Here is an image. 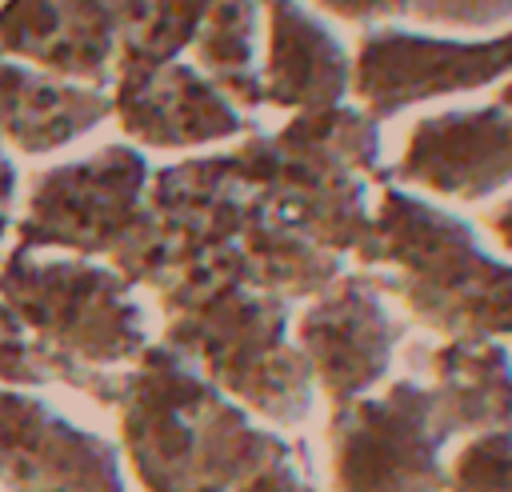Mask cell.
I'll return each instance as SVG.
<instances>
[{
    "label": "cell",
    "instance_id": "cell-1",
    "mask_svg": "<svg viewBox=\"0 0 512 492\" xmlns=\"http://www.w3.org/2000/svg\"><path fill=\"white\" fill-rule=\"evenodd\" d=\"M164 344L200 368L256 420L300 428L316 408V376L288 336V300L248 284L240 244L160 292Z\"/></svg>",
    "mask_w": 512,
    "mask_h": 492
},
{
    "label": "cell",
    "instance_id": "cell-2",
    "mask_svg": "<svg viewBox=\"0 0 512 492\" xmlns=\"http://www.w3.org/2000/svg\"><path fill=\"white\" fill-rule=\"evenodd\" d=\"M120 400L128 460L144 492H236L292 444L168 344L140 356Z\"/></svg>",
    "mask_w": 512,
    "mask_h": 492
},
{
    "label": "cell",
    "instance_id": "cell-3",
    "mask_svg": "<svg viewBox=\"0 0 512 492\" xmlns=\"http://www.w3.org/2000/svg\"><path fill=\"white\" fill-rule=\"evenodd\" d=\"M380 292L444 340L512 336V260L480 244L472 220L400 184L380 188L372 236L356 252Z\"/></svg>",
    "mask_w": 512,
    "mask_h": 492
},
{
    "label": "cell",
    "instance_id": "cell-4",
    "mask_svg": "<svg viewBox=\"0 0 512 492\" xmlns=\"http://www.w3.org/2000/svg\"><path fill=\"white\" fill-rule=\"evenodd\" d=\"M232 160L252 192L316 244L356 256L372 236L368 180L392 184L380 164V120L356 104L296 112L280 132H248Z\"/></svg>",
    "mask_w": 512,
    "mask_h": 492
},
{
    "label": "cell",
    "instance_id": "cell-5",
    "mask_svg": "<svg viewBox=\"0 0 512 492\" xmlns=\"http://www.w3.org/2000/svg\"><path fill=\"white\" fill-rule=\"evenodd\" d=\"M332 492H448V432L432 384L408 376L328 412Z\"/></svg>",
    "mask_w": 512,
    "mask_h": 492
},
{
    "label": "cell",
    "instance_id": "cell-6",
    "mask_svg": "<svg viewBox=\"0 0 512 492\" xmlns=\"http://www.w3.org/2000/svg\"><path fill=\"white\" fill-rule=\"evenodd\" d=\"M252 200L256 192L240 176L232 152L156 172L148 188V240L128 280H144L160 292L172 288L192 268L240 244Z\"/></svg>",
    "mask_w": 512,
    "mask_h": 492
},
{
    "label": "cell",
    "instance_id": "cell-7",
    "mask_svg": "<svg viewBox=\"0 0 512 492\" xmlns=\"http://www.w3.org/2000/svg\"><path fill=\"white\" fill-rule=\"evenodd\" d=\"M512 72V32L492 40H444L400 28H368L352 60V96L372 120L408 104L496 84Z\"/></svg>",
    "mask_w": 512,
    "mask_h": 492
},
{
    "label": "cell",
    "instance_id": "cell-8",
    "mask_svg": "<svg viewBox=\"0 0 512 492\" xmlns=\"http://www.w3.org/2000/svg\"><path fill=\"white\" fill-rule=\"evenodd\" d=\"M404 332L408 324L392 316L372 272L356 268L304 304L292 340L312 364L316 392H324L332 408H344L372 396V388L388 376Z\"/></svg>",
    "mask_w": 512,
    "mask_h": 492
},
{
    "label": "cell",
    "instance_id": "cell-9",
    "mask_svg": "<svg viewBox=\"0 0 512 492\" xmlns=\"http://www.w3.org/2000/svg\"><path fill=\"white\" fill-rule=\"evenodd\" d=\"M392 184L476 204L512 184V108H448L412 124Z\"/></svg>",
    "mask_w": 512,
    "mask_h": 492
},
{
    "label": "cell",
    "instance_id": "cell-10",
    "mask_svg": "<svg viewBox=\"0 0 512 492\" xmlns=\"http://www.w3.org/2000/svg\"><path fill=\"white\" fill-rule=\"evenodd\" d=\"M120 112L132 136L160 148H192L248 136L244 112L200 68L176 60L148 72H124Z\"/></svg>",
    "mask_w": 512,
    "mask_h": 492
},
{
    "label": "cell",
    "instance_id": "cell-11",
    "mask_svg": "<svg viewBox=\"0 0 512 492\" xmlns=\"http://www.w3.org/2000/svg\"><path fill=\"white\" fill-rule=\"evenodd\" d=\"M268 8L264 104L324 112L352 92V56L300 0H256Z\"/></svg>",
    "mask_w": 512,
    "mask_h": 492
},
{
    "label": "cell",
    "instance_id": "cell-12",
    "mask_svg": "<svg viewBox=\"0 0 512 492\" xmlns=\"http://www.w3.org/2000/svg\"><path fill=\"white\" fill-rule=\"evenodd\" d=\"M436 420L456 436L512 428V348L500 340H444L428 356Z\"/></svg>",
    "mask_w": 512,
    "mask_h": 492
},
{
    "label": "cell",
    "instance_id": "cell-13",
    "mask_svg": "<svg viewBox=\"0 0 512 492\" xmlns=\"http://www.w3.org/2000/svg\"><path fill=\"white\" fill-rule=\"evenodd\" d=\"M240 256L248 284L272 296L292 300H316L324 288H332L348 268L344 256L316 244L308 232L276 216L260 196L252 200L248 224L240 232Z\"/></svg>",
    "mask_w": 512,
    "mask_h": 492
},
{
    "label": "cell",
    "instance_id": "cell-14",
    "mask_svg": "<svg viewBox=\"0 0 512 492\" xmlns=\"http://www.w3.org/2000/svg\"><path fill=\"white\" fill-rule=\"evenodd\" d=\"M256 24H260L256 0H220L204 16L192 40L196 68L236 108L264 104V76L256 72Z\"/></svg>",
    "mask_w": 512,
    "mask_h": 492
},
{
    "label": "cell",
    "instance_id": "cell-15",
    "mask_svg": "<svg viewBox=\"0 0 512 492\" xmlns=\"http://www.w3.org/2000/svg\"><path fill=\"white\" fill-rule=\"evenodd\" d=\"M220 0H124V72H148L172 64L180 48H188L204 24V16Z\"/></svg>",
    "mask_w": 512,
    "mask_h": 492
},
{
    "label": "cell",
    "instance_id": "cell-16",
    "mask_svg": "<svg viewBox=\"0 0 512 492\" xmlns=\"http://www.w3.org/2000/svg\"><path fill=\"white\" fill-rule=\"evenodd\" d=\"M448 492H512V428L464 440L448 464Z\"/></svg>",
    "mask_w": 512,
    "mask_h": 492
},
{
    "label": "cell",
    "instance_id": "cell-17",
    "mask_svg": "<svg viewBox=\"0 0 512 492\" xmlns=\"http://www.w3.org/2000/svg\"><path fill=\"white\" fill-rule=\"evenodd\" d=\"M408 12L444 28H496L512 20V0H408Z\"/></svg>",
    "mask_w": 512,
    "mask_h": 492
},
{
    "label": "cell",
    "instance_id": "cell-18",
    "mask_svg": "<svg viewBox=\"0 0 512 492\" xmlns=\"http://www.w3.org/2000/svg\"><path fill=\"white\" fill-rule=\"evenodd\" d=\"M236 492H320L312 480V456L304 440H292L280 456H272L264 468H256Z\"/></svg>",
    "mask_w": 512,
    "mask_h": 492
},
{
    "label": "cell",
    "instance_id": "cell-19",
    "mask_svg": "<svg viewBox=\"0 0 512 492\" xmlns=\"http://www.w3.org/2000/svg\"><path fill=\"white\" fill-rule=\"evenodd\" d=\"M328 12L344 16V20H376V16H400L408 12V0H316Z\"/></svg>",
    "mask_w": 512,
    "mask_h": 492
},
{
    "label": "cell",
    "instance_id": "cell-20",
    "mask_svg": "<svg viewBox=\"0 0 512 492\" xmlns=\"http://www.w3.org/2000/svg\"><path fill=\"white\" fill-rule=\"evenodd\" d=\"M484 228L496 236V244H500L504 252H512V196L500 200V204H492V208L484 212Z\"/></svg>",
    "mask_w": 512,
    "mask_h": 492
},
{
    "label": "cell",
    "instance_id": "cell-21",
    "mask_svg": "<svg viewBox=\"0 0 512 492\" xmlns=\"http://www.w3.org/2000/svg\"><path fill=\"white\" fill-rule=\"evenodd\" d=\"M500 104H504V108H512V80L500 88Z\"/></svg>",
    "mask_w": 512,
    "mask_h": 492
}]
</instances>
